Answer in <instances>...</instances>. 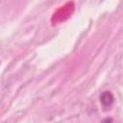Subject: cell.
<instances>
[{
    "label": "cell",
    "instance_id": "6da1fadb",
    "mask_svg": "<svg viewBox=\"0 0 123 123\" xmlns=\"http://www.w3.org/2000/svg\"><path fill=\"white\" fill-rule=\"evenodd\" d=\"M100 102L103 108H110L114 102V97L111 91H104L100 95Z\"/></svg>",
    "mask_w": 123,
    "mask_h": 123
}]
</instances>
